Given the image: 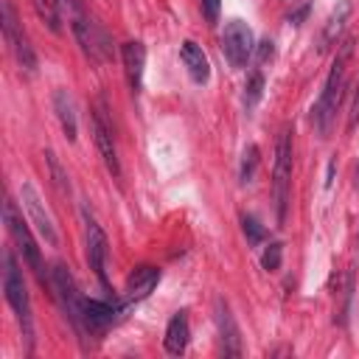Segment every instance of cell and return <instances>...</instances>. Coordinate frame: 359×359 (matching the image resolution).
Listing matches in <instances>:
<instances>
[{
  "label": "cell",
  "mask_w": 359,
  "mask_h": 359,
  "mask_svg": "<svg viewBox=\"0 0 359 359\" xmlns=\"http://www.w3.org/2000/svg\"><path fill=\"white\" fill-rule=\"evenodd\" d=\"M353 182H356V188H359V165H356V180H353Z\"/></svg>",
  "instance_id": "f546056e"
},
{
  "label": "cell",
  "mask_w": 359,
  "mask_h": 359,
  "mask_svg": "<svg viewBox=\"0 0 359 359\" xmlns=\"http://www.w3.org/2000/svg\"><path fill=\"white\" fill-rule=\"evenodd\" d=\"M53 109H56V118L62 123V132L67 140H76V107H73V98L67 90H56L53 93Z\"/></svg>",
  "instance_id": "d6986e66"
},
{
  "label": "cell",
  "mask_w": 359,
  "mask_h": 359,
  "mask_svg": "<svg viewBox=\"0 0 359 359\" xmlns=\"http://www.w3.org/2000/svg\"><path fill=\"white\" fill-rule=\"evenodd\" d=\"M90 126H93V140H95V146H98V151H101V160H104L107 171H109L112 177H121V160H118V149H115V137H112V126L107 123L104 109L93 112Z\"/></svg>",
  "instance_id": "8fae6325"
},
{
  "label": "cell",
  "mask_w": 359,
  "mask_h": 359,
  "mask_svg": "<svg viewBox=\"0 0 359 359\" xmlns=\"http://www.w3.org/2000/svg\"><path fill=\"white\" fill-rule=\"evenodd\" d=\"M3 36H6V42H8V48H11L14 59H17V65H20L25 73H34V70H36V53H34L31 42H28L25 31H22L20 22H17V11H14L11 0H3Z\"/></svg>",
  "instance_id": "52a82bcc"
},
{
  "label": "cell",
  "mask_w": 359,
  "mask_h": 359,
  "mask_svg": "<svg viewBox=\"0 0 359 359\" xmlns=\"http://www.w3.org/2000/svg\"><path fill=\"white\" fill-rule=\"evenodd\" d=\"M216 323H219L224 356H241V331L236 325V317H233L227 300H222V297H216Z\"/></svg>",
  "instance_id": "7c38bea8"
},
{
  "label": "cell",
  "mask_w": 359,
  "mask_h": 359,
  "mask_svg": "<svg viewBox=\"0 0 359 359\" xmlns=\"http://www.w3.org/2000/svg\"><path fill=\"white\" fill-rule=\"evenodd\" d=\"M45 163H48V171H50V180H53L56 191H59L62 196H70V177H67V171L62 168L59 157H56L53 151H45Z\"/></svg>",
  "instance_id": "44dd1931"
},
{
  "label": "cell",
  "mask_w": 359,
  "mask_h": 359,
  "mask_svg": "<svg viewBox=\"0 0 359 359\" xmlns=\"http://www.w3.org/2000/svg\"><path fill=\"white\" fill-rule=\"evenodd\" d=\"M70 28H73L76 42L81 45V50H84V56H87L90 62L101 65V62L112 59V42H109L107 31H104L98 22H93L81 8L70 17Z\"/></svg>",
  "instance_id": "5b68a950"
},
{
  "label": "cell",
  "mask_w": 359,
  "mask_h": 359,
  "mask_svg": "<svg viewBox=\"0 0 359 359\" xmlns=\"http://www.w3.org/2000/svg\"><path fill=\"white\" fill-rule=\"evenodd\" d=\"M180 56H182V62H185V67H188V76H191L196 84H208V79H210V65H208L205 50H202L194 39H185V42L180 45Z\"/></svg>",
  "instance_id": "e0dca14e"
},
{
  "label": "cell",
  "mask_w": 359,
  "mask_h": 359,
  "mask_svg": "<svg viewBox=\"0 0 359 359\" xmlns=\"http://www.w3.org/2000/svg\"><path fill=\"white\" fill-rule=\"evenodd\" d=\"M31 6L53 34H62V8L56 6V0H31Z\"/></svg>",
  "instance_id": "ffe728a7"
},
{
  "label": "cell",
  "mask_w": 359,
  "mask_h": 359,
  "mask_svg": "<svg viewBox=\"0 0 359 359\" xmlns=\"http://www.w3.org/2000/svg\"><path fill=\"white\" fill-rule=\"evenodd\" d=\"M56 6L62 8V14H67V17H73L81 6H79V0H56Z\"/></svg>",
  "instance_id": "f1b7e54d"
},
{
  "label": "cell",
  "mask_w": 359,
  "mask_h": 359,
  "mask_svg": "<svg viewBox=\"0 0 359 359\" xmlns=\"http://www.w3.org/2000/svg\"><path fill=\"white\" fill-rule=\"evenodd\" d=\"M353 45H356L353 36H345V39L337 45L334 65H331L328 79H325V84H323V93H320V98H317V104H314V109H311V121H314V126L320 129L323 137L331 132L334 115H337L339 101H342V95H345V70H348V62H351V56H353Z\"/></svg>",
  "instance_id": "6da1fadb"
},
{
  "label": "cell",
  "mask_w": 359,
  "mask_h": 359,
  "mask_svg": "<svg viewBox=\"0 0 359 359\" xmlns=\"http://www.w3.org/2000/svg\"><path fill=\"white\" fill-rule=\"evenodd\" d=\"M255 168H258V146L250 143L241 154V165H238V182L241 185H250L252 177H255Z\"/></svg>",
  "instance_id": "7402d4cb"
},
{
  "label": "cell",
  "mask_w": 359,
  "mask_h": 359,
  "mask_svg": "<svg viewBox=\"0 0 359 359\" xmlns=\"http://www.w3.org/2000/svg\"><path fill=\"white\" fill-rule=\"evenodd\" d=\"M241 227H244V236L250 244H261L266 238V230L261 227V222L255 216H241Z\"/></svg>",
  "instance_id": "d4e9b609"
},
{
  "label": "cell",
  "mask_w": 359,
  "mask_h": 359,
  "mask_svg": "<svg viewBox=\"0 0 359 359\" xmlns=\"http://www.w3.org/2000/svg\"><path fill=\"white\" fill-rule=\"evenodd\" d=\"M289 188H292V129L283 126V132L278 135L275 168H272V194H275V216H278V224L286 222Z\"/></svg>",
  "instance_id": "277c9868"
},
{
  "label": "cell",
  "mask_w": 359,
  "mask_h": 359,
  "mask_svg": "<svg viewBox=\"0 0 359 359\" xmlns=\"http://www.w3.org/2000/svg\"><path fill=\"white\" fill-rule=\"evenodd\" d=\"M188 317H185V311H177L171 320H168V325H165V337H163V345H165V353H171V356H180V353H185V348H188Z\"/></svg>",
  "instance_id": "ac0fdd59"
},
{
  "label": "cell",
  "mask_w": 359,
  "mask_h": 359,
  "mask_svg": "<svg viewBox=\"0 0 359 359\" xmlns=\"http://www.w3.org/2000/svg\"><path fill=\"white\" fill-rule=\"evenodd\" d=\"M3 216H6V227H8V233L14 236V241H17L20 252H22V261L34 269V275L39 278V283H42V286H45V283L50 286V278L45 275V264H42L39 247H36V241H34V236H31V227H28V222L22 219V213L17 210V202H14L11 196H6Z\"/></svg>",
  "instance_id": "3957f363"
},
{
  "label": "cell",
  "mask_w": 359,
  "mask_h": 359,
  "mask_svg": "<svg viewBox=\"0 0 359 359\" xmlns=\"http://www.w3.org/2000/svg\"><path fill=\"white\" fill-rule=\"evenodd\" d=\"M264 95V73L261 70H252L247 76V84H244V107L252 109Z\"/></svg>",
  "instance_id": "603a6c76"
},
{
  "label": "cell",
  "mask_w": 359,
  "mask_h": 359,
  "mask_svg": "<svg viewBox=\"0 0 359 359\" xmlns=\"http://www.w3.org/2000/svg\"><path fill=\"white\" fill-rule=\"evenodd\" d=\"M121 309L115 303H104V300H87L84 297V328L87 331H104L118 320Z\"/></svg>",
  "instance_id": "9a60e30c"
},
{
  "label": "cell",
  "mask_w": 359,
  "mask_h": 359,
  "mask_svg": "<svg viewBox=\"0 0 359 359\" xmlns=\"http://www.w3.org/2000/svg\"><path fill=\"white\" fill-rule=\"evenodd\" d=\"M202 3V14H205V20L213 25V22H219V8H222V0H199Z\"/></svg>",
  "instance_id": "484cf974"
},
{
  "label": "cell",
  "mask_w": 359,
  "mask_h": 359,
  "mask_svg": "<svg viewBox=\"0 0 359 359\" xmlns=\"http://www.w3.org/2000/svg\"><path fill=\"white\" fill-rule=\"evenodd\" d=\"M252 50H255L252 28L244 20H230L222 34V53L230 62V67H244L247 59L252 56Z\"/></svg>",
  "instance_id": "ba28073f"
},
{
  "label": "cell",
  "mask_w": 359,
  "mask_h": 359,
  "mask_svg": "<svg viewBox=\"0 0 359 359\" xmlns=\"http://www.w3.org/2000/svg\"><path fill=\"white\" fill-rule=\"evenodd\" d=\"M121 59H123V70H126V81L129 87L137 93L143 84V67H146V48L137 39H129L121 45Z\"/></svg>",
  "instance_id": "5bb4252c"
},
{
  "label": "cell",
  "mask_w": 359,
  "mask_h": 359,
  "mask_svg": "<svg viewBox=\"0 0 359 359\" xmlns=\"http://www.w3.org/2000/svg\"><path fill=\"white\" fill-rule=\"evenodd\" d=\"M84 224H87V261H90V269L95 272V278L109 289V280H107V255H109V241H107V233L101 230V224L84 210Z\"/></svg>",
  "instance_id": "30bf717a"
},
{
  "label": "cell",
  "mask_w": 359,
  "mask_h": 359,
  "mask_svg": "<svg viewBox=\"0 0 359 359\" xmlns=\"http://www.w3.org/2000/svg\"><path fill=\"white\" fill-rule=\"evenodd\" d=\"M3 292H6V303L11 306V311L20 320V328H22L25 342L31 345L34 342L31 297H28V289H25V280H22V272H20V264H17V258H14L11 250H6V255H3Z\"/></svg>",
  "instance_id": "7a4b0ae2"
},
{
  "label": "cell",
  "mask_w": 359,
  "mask_h": 359,
  "mask_svg": "<svg viewBox=\"0 0 359 359\" xmlns=\"http://www.w3.org/2000/svg\"><path fill=\"white\" fill-rule=\"evenodd\" d=\"M20 199H22V208L28 210V219H31V224L36 227V233H39L50 247H59V233H56V227H53V219H50V213L45 210V205H42V199H39V194H36V188H34L31 182H22V185H20Z\"/></svg>",
  "instance_id": "9c48e42d"
},
{
  "label": "cell",
  "mask_w": 359,
  "mask_h": 359,
  "mask_svg": "<svg viewBox=\"0 0 359 359\" xmlns=\"http://www.w3.org/2000/svg\"><path fill=\"white\" fill-rule=\"evenodd\" d=\"M255 50H258V62H269L275 56V42L272 39H264V42L255 45Z\"/></svg>",
  "instance_id": "83f0119b"
},
{
  "label": "cell",
  "mask_w": 359,
  "mask_h": 359,
  "mask_svg": "<svg viewBox=\"0 0 359 359\" xmlns=\"http://www.w3.org/2000/svg\"><path fill=\"white\" fill-rule=\"evenodd\" d=\"M160 275H163V272H160L157 266H151V264L135 266V269L129 272V278H126V300H129V303H137V300L149 297L151 289L160 283Z\"/></svg>",
  "instance_id": "4fadbf2b"
},
{
  "label": "cell",
  "mask_w": 359,
  "mask_h": 359,
  "mask_svg": "<svg viewBox=\"0 0 359 359\" xmlns=\"http://www.w3.org/2000/svg\"><path fill=\"white\" fill-rule=\"evenodd\" d=\"M50 289L59 297L67 320L76 328H84V297L79 294L76 278H73V272L65 264H53V269H50Z\"/></svg>",
  "instance_id": "8992f818"
},
{
  "label": "cell",
  "mask_w": 359,
  "mask_h": 359,
  "mask_svg": "<svg viewBox=\"0 0 359 359\" xmlns=\"http://www.w3.org/2000/svg\"><path fill=\"white\" fill-rule=\"evenodd\" d=\"M359 126V84H356V93H353V101H351V112H348V132H353Z\"/></svg>",
  "instance_id": "4316f807"
},
{
  "label": "cell",
  "mask_w": 359,
  "mask_h": 359,
  "mask_svg": "<svg viewBox=\"0 0 359 359\" xmlns=\"http://www.w3.org/2000/svg\"><path fill=\"white\" fill-rule=\"evenodd\" d=\"M280 258H283V244L272 241V244L264 247V252H261V266H264L266 272H278V269H280Z\"/></svg>",
  "instance_id": "cb8c5ba5"
},
{
  "label": "cell",
  "mask_w": 359,
  "mask_h": 359,
  "mask_svg": "<svg viewBox=\"0 0 359 359\" xmlns=\"http://www.w3.org/2000/svg\"><path fill=\"white\" fill-rule=\"evenodd\" d=\"M348 17H351V0H339L337 8L328 14V20H325V25H323V34H320V50H328V48H334V45L339 42Z\"/></svg>",
  "instance_id": "2e32d148"
}]
</instances>
